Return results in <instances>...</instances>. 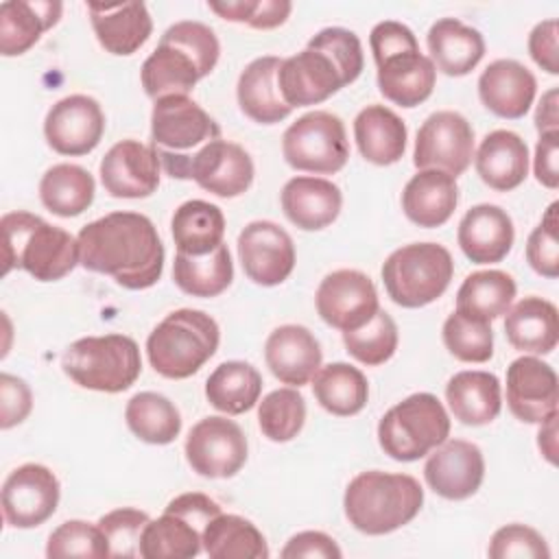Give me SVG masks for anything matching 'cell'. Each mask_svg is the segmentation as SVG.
Wrapping results in <instances>:
<instances>
[{"mask_svg":"<svg viewBox=\"0 0 559 559\" xmlns=\"http://www.w3.org/2000/svg\"><path fill=\"white\" fill-rule=\"evenodd\" d=\"M474 166L491 190H515L528 175V146L518 133L496 129L483 138L474 153Z\"/></svg>","mask_w":559,"mask_h":559,"instance_id":"83f0119b","label":"cell"},{"mask_svg":"<svg viewBox=\"0 0 559 559\" xmlns=\"http://www.w3.org/2000/svg\"><path fill=\"white\" fill-rule=\"evenodd\" d=\"M557 146H559V131L539 133L535 157H533V170H535V179L548 190H557L559 186Z\"/></svg>","mask_w":559,"mask_h":559,"instance_id":"680465c9","label":"cell"},{"mask_svg":"<svg viewBox=\"0 0 559 559\" xmlns=\"http://www.w3.org/2000/svg\"><path fill=\"white\" fill-rule=\"evenodd\" d=\"M282 66L280 57L264 55L245 66L238 76L236 98L240 111L258 124H275L290 116L288 107L277 87V70Z\"/></svg>","mask_w":559,"mask_h":559,"instance_id":"4316f807","label":"cell"},{"mask_svg":"<svg viewBox=\"0 0 559 559\" xmlns=\"http://www.w3.org/2000/svg\"><path fill=\"white\" fill-rule=\"evenodd\" d=\"M557 33H559V22L555 17H550V20L535 24V28L528 35V55L548 74H559Z\"/></svg>","mask_w":559,"mask_h":559,"instance_id":"6f0895ef","label":"cell"},{"mask_svg":"<svg viewBox=\"0 0 559 559\" xmlns=\"http://www.w3.org/2000/svg\"><path fill=\"white\" fill-rule=\"evenodd\" d=\"M474 157V129L459 111L430 114L415 138L413 164L417 170H443L454 179L463 175Z\"/></svg>","mask_w":559,"mask_h":559,"instance_id":"8fae6325","label":"cell"},{"mask_svg":"<svg viewBox=\"0 0 559 559\" xmlns=\"http://www.w3.org/2000/svg\"><path fill=\"white\" fill-rule=\"evenodd\" d=\"M221 57L214 31L194 20L175 22L159 37L157 48L144 59L140 79L148 98L188 94L207 76Z\"/></svg>","mask_w":559,"mask_h":559,"instance_id":"7a4b0ae2","label":"cell"},{"mask_svg":"<svg viewBox=\"0 0 559 559\" xmlns=\"http://www.w3.org/2000/svg\"><path fill=\"white\" fill-rule=\"evenodd\" d=\"M203 550L212 559H266L269 546L258 526L234 513L214 515L201 533Z\"/></svg>","mask_w":559,"mask_h":559,"instance_id":"8d00e7d4","label":"cell"},{"mask_svg":"<svg viewBox=\"0 0 559 559\" xmlns=\"http://www.w3.org/2000/svg\"><path fill=\"white\" fill-rule=\"evenodd\" d=\"M310 382L321 408L336 417H352L360 413L369 400L365 373L349 362L323 365Z\"/></svg>","mask_w":559,"mask_h":559,"instance_id":"f35d334b","label":"cell"},{"mask_svg":"<svg viewBox=\"0 0 559 559\" xmlns=\"http://www.w3.org/2000/svg\"><path fill=\"white\" fill-rule=\"evenodd\" d=\"M57 0H9L0 4V52L17 57L31 50L39 37L61 17Z\"/></svg>","mask_w":559,"mask_h":559,"instance_id":"f546056e","label":"cell"},{"mask_svg":"<svg viewBox=\"0 0 559 559\" xmlns=\"http://www.w3.org/2000/svg\"><path fill=\"white\" fill-rule=\"evenodd\" d=\"M284 559H297V557H306V559H341L343 552L338 548V544L321 533V531H301L297 535H293L286 546L280 552Z\"/></svg>","mask_w":559,"mask_h":559,"instance_id":"9f6ffc18","label":"cell"},{"mask_svg":"<svg viewBox=\"0 0 559 559\" xmlns=\"http://www.w3.org/2000/svg\"><path fill=\"white\" fill-rule=\"evenodd\" d=\"M306 421V400L295 386L275 389L258 406V426L269 441L286 443L295 439Z\"/></svg>","mask_w":559,"mask_h":559,"instance_id":"f6af8a7d","label":"cell"},{"mask_svg":"<svg viewBox=\"0 0 559 559\" xmlns=\"http://www.w3.org/2000/svg\"><path fill=\"white\" fill-rule=\"evenodd\" d=\"M33 408V393L28 384L7 371L0 373V428L9 430L22 424Z\"/></svg>","mask_w":559,"mask_h":559,"instance_id":"11a10c76","label":"cell"},{"mask_svg":"<svg viewBox=\"0 0 559 559\" xmlns=\"http://www.w3.org/2000/svg\"><path fill=\"white\" fill-rule=\"evenodd\" d=\"M293 11V4L288 0H258V7L249 20L247 26L269 31L282 26Z\"/></svg>","mask_w":559,"mask_h":559,"instance_id":"94428289","label":"cell"},{"mask_svg":"<svg viewBox=\"0 0 559 559\" xmlns=\"http://www.w3.org/2000/svg\"><path fill=\"white\" fill-rule=\"evenodd\" d=\"M151 138L157 151L181 153L221 138V127L188 94H173L155 100L151 111Z\"/></svg>","mask_w":559,"mask_h":559,"instance_id":"2e32d148","label":"cell"},{"mask_svg":"<svg viewBox=\"0 0 559 559\" xmlns=\"http://www.w3.org/2000/svg\"><path fill=\"white\" fill-rule=\"evenodd\" d=\"M406 124L384 105H367L354 118V140L360 155L376 166H391L406 151Z\"/></svg>","mask_w":559,"mask_h":559,"instance_id":"836d02e7","label":"cell"},{"mask_svg":"<svg viewBox=\"0 0 559 559\" xmlns=\"http://www.w3.org/2000/svg\"><path fill=\"white\" fill-rule=\"evenodd\" d=\"M317 312L330 328L352 332L362 328L378 310V290L369 275L356 269L328 273L314 295Z\"/></svg>","mask_w":559,"mask_h":559,"instance_id":"4fadbf2b","label":"cell"},{"mask_svg":"<svg viewBox=\"0 0 559 559\" xmlns=\"http://www.w3.org/2000/svg\"><path fill=\"white\" fill-rule=\"evenodd\" d=\"M94 177L76 164H55L39 181V199L44 207L61 218L83 214L94 201Z\"/></svg>","mask_w":559,"mask_h":559,"instance_id":"ab89813d","label":"cell"},{"mask_svg":"<svg viewBox=\"0 0 559 559\" xmlns=\"http://www.w3.org/2000/svg\"><path fill=\"white\" fill-rule=\"evenodd\" d=\"M2 227V275L22 269L39 282L63 280L79 264V240L31 212H7Z\"/></svg>","mask_w":559,"mask_h":559,"instance_id":"3957f363","label":"cell"},{"mask_svg":"<svg viewBox=\"0 0 559 559\" xmlns=\"http://www.w3.org/2000/svg\"><path fill=\"white\" fill-rule=\"evenodd\" d=\"M175 284L192 297H218L234 280V264L227 245L205 255L177 253L173 262Z\"/></svg>","mask_w":559,"mask_h":559,"instance_id":"7bdbcfd3","label":"cell"},{"mask_svg":"<svg viewBox=\"0 0 559 559\" xmlns=\"http://www.w3.org/2000/svg\"><path fill=\"white\" fill-rule=\"evenodd\" d=\"M166 511H173V513H179L183 518H188L190 522H194L197 526L205 528V524L221 513V504L216 500H212L210 496L205 493H199V491H190V493H181L177 498H173L168 504H166Z\"/></svg>","mask_w":559,"mask_h":559,"instance_id":"91938a15","label":"cell"},{"mask_svg":"<svg viewBox=\"0 0 559 559\" xmlns=\"http://www.w3.org/2000/svg\"><path fill=\"white\" fill-rule=\"evenodd\" d=\"M61 485L52 469L39 463L15 467L2 485V515L13 528H35L57 511Z\"/></svg>","mask_w":559,"mask_h":559,"instance_id":"5bb4252c","label":"cell"},{"mask_svg":"<svg viewBox=\"0 0 559 559\" xmlns=\"http://www.w3.org/2000/svg\"><path fill=\"white\" fill-rule=\"evenodd\" d=\"M507 341L528 354H550L559 341L557 306L542 297H524L507 310Z\"/></svg>","mask_w":559,"mask_h":559,"instance_id":"e575fe53","label":"cell"},{"mask_svg":"<svg viewBox=\"0 0 559 559\" xmlns=\"http://www.w3.org/2000/svg\"><path fill=\"white\" fill-rule=\"evenodd\" d=\"M105 133V114L96 98L87 94H70L57 100L44 120L48 146L59 155H87Z\"/></svg>","mask_w":559,"mask_h":559,"instance_id":"9a60e30c","label":"cell"},{"mask_svg":"<svg viewBox=\"0 0 559 559\" xmlns=\"http://www.w3.org/2000/svg\"><path fill=\"white\" fill-rule=\"evenodd\" d=\"M264 360L280 382L299 389L314 378L323 354L319 341L308 328L286 323L269 334L264 343Z\"/></svg>","mask_w":559,"mask_h":559,"instance_id":"7402d4cb","label":"cell"},{"mask_svg":"<svg viewBox=\"0 0 559 559\" xmlns=\"http://www.w3.org/2000/svg\"><path fill=\"white\" fill-rule=\"evenodd\" d=\"M157 155L173 179H194L199 188L221 199L245 194L255 175L249 153L240 144L223 138L210 140L194 155L168 151H157Z\"/></svg>","mask_w":559,"mask_h":559,"instance_id":"9c48e42d","label":"cell"},{"mask_svg":"<svg viewBox=\"0 0 559 559\" xmlns=\"http://www.w3.org/2000/svg\"><path fill=\"white\" fill-rule=\"evenodd\" d=\"M452 275V255L439 242L404 245L382 264L386 295L402 308H424L432 304L448 290Z\"/></svg>","mask_w":559,"mask_h":559,"instance_id":"52a82bcc","label":"cell"},{"mask_svg":"<svg viewBox=\"0 0 559 559\" xmlns=\"http://www.w3.org/2000/svg\"><path fill=\"white\" fill-rule=\"evenodd\" d=\"M87 11L98 44L111 55H133L153 33V20L144 2H90Z\"/></svg>","mask_w":559,"mask_h":559,"instance_id":"d4e9b609","label":"cell"},{"mask_svg":"<svg viewBox=\"0 0 559 559\" xmlns=\"http://www.w3.org/2000/svg\"><path fill=\"white\" fill-rule=\"evenodd\" d=\"M129 430L144 443L166 445L173 443L181 432L179 408L162 393L140 391L124 408Z\"/></svg>","mask_w":559,"mask_h":559,"instance_id":"ee69618b","label":"cell"},{"mask_svg":"<svg viewBox=\"0 0 559 559\" xmlns=\"http://www.w3.org/2000/svg\"><path fill=\"white\" fill-rule=\"evenodd\" d=\"M428 487L445 500H465L474 496L485 478V459L476 443L465 439H445L437 445L424 465Z\"/></svg>","mask_w":559,"mask_h":559,"instance_id":"d6986e66","label":"cell"},{"mask_svg":"<svg viewBox=\"0 0 559 559\" xmlns=\"http://www.w3.org/2000/svg\"><path fill=\"white\" fill-rule=\"evenodd\" d=\"M535 129L539 133H548V131H559V92L557 87H550L535 111Z\"/></svg>","mask_w":559,"mask_h":559,"instance_id":"6125c7cd","label":"cell"},{"mask_svg":"<svg viewBox=\"0 0 559 559\" xmlns=\"http://www.w3.org/2000/svg\"><path fill=\"white\" fill-rule=\"evenodd\" d=\"M515 290V280L504 271L489 269L469 273L456 293V312L480 321H493L507 314Z\"/></svg>","mask_w":559,"mask_h":559,"instance_id":"60d3db41","label":"cell"},{"mask_svg":"<svg viewBox=\"0 0 559 559\" xmlns=\"http://www.w3.org/2000/svg\"><path fill=\"white\" fill-rule=\"evenodd\" d=\"M424 489L408 474H389L380 469L360 472L345 489L343 507L349 524L365 535H386L421 511Z\"/></svg>","mask_w":559,"mask_h":559,"instance_id":"277c9868","label":"cell"},{"mask_svg":"<svg viewBox=\"0 0 559 559\" xmlns=\"http://www.w3.org/2000/svg\"><path fill=\"white\" fill-rule=\"evenodd\" d=\"M435 83L437 70L430 57L421 55L419 50L400 52L378 66L380 94L400 107L421 105L426 98H430Z\"/></svg>","mask_w":559,"mask_h":559,"instance_id":"1f68e13d","label":"cell"},{"mask_svg":"<svg viewBox=\"0 0 559 559\" xmlns=\"http://www.w3.org/2000/svg\"><path fill=\"white\" fill-rule=\"evenodd\" d=\"M210 11L221 15L227 22H238V24H249L258 0H225V2H207Z\"/></svg>","mask_w":559,"mask_h":559,"instance_id":"be15d7a7","label":"cell"},{"mask_svg":"<svg viewBox=\"0 0 559 559\" xmlns=\"http://www.w3.org/2000/svg\"><path fill=\"white\" fill-rule=\"evenodd\" d=\"M61 367L83 389L120 393L140 378L142 356L138 343L127 334L85 336L63 352Z\"/></svg>","mask_w":559,"mask_h":559,"instance_id":"8992f818","label":"cell"},{"mask_svg":"<svg viewBox=\"0 0 559 559\" xmlns=\"http://www.w3.org/2000/svg\"><path fill=\"white\" fill-rule=\"evenodd\" d=\"M459 205L456 179L443 170H417L402 192L406 218L419 227L432 229L450 221Z\"/></svg>","mask_w":559,"mask_h":559,"instance_id":"f1b7e54d","label":"cell"},{"mask_svg":"<svg viewBox=\"0 0 559 559\" xmlns=\"http://www.w3.org/2000/svg\"><path fill=\"white\" fill-rule=\"evenodd\" d=\"M557 207L559 203H550L542 223L531 231L526 240V260L531 269L548 280L559 275V242H557Z\"/></svg>","mask_w":559,"mask_h":559,"instance_id":"816d5d0a","label":"cell"},{"mask_svg":"<svg viewBox=\"0 0 559 559\" xmlns=\"http://www.w3.org/2000/svg\"><path fill=\"white\" fill-rule=\"evenodd\" d=\"M441 336L445 349L461 362H487L493 356V330L489 321L454 310L445 319Z\"/></svg>","mask_w":559,"mask_h":559,"instance_id":"7dc6e473","label":"cell"},{"mask_svg":"<svg viewBox=\"0 0 559 559\" xmlns=\"http://www.w3.org/2000/svg\"><path fill=\"white\" fill-rule=\"evenodd\" d=\"M46 557L48 559H68V557L103 559V557H109V546L98 524H90L83 520H68L50 533L46 544Z\"/></svg>","mask_w":559,"mask_h":559,"instance_id":"c3c4849f","label":"cell"},{"mask_svg":"<svg viewBox=\"0 0 559 559\" xmlns=\"http://www.w3.org/2000/svg\"><path fill=\"white\" fill-rule=\"evenodd\" d=\"M186 461L203 478H231L247 463V437L227 417L212 415L197 421L186 437Z\"/></svg>","mask_w":559,"mask_h":559,"instance_id":"7c38bea8","label":"cell"},{"mask_svg":"<svg viewBox=\"0 0 559 559\" xmlns=\"http://www.w3.org/2000/svg\"><path fill=\"white\" fill-rule=\"evenodd\" d=\"M450 435V417L432 393H413L391 406L378 424V443L393 461L411 463L430 454Z\"/></svg>","mask_w":559,"mask_h":559,"instance_id":"ba28073f","label":"cell"},{"mask_svg":"<svg viewBox=\"0 0 559 559\" xmlns=\"http://www.w3.org/2000/svg\"><path fill=\"white\" fill-rule=\"evenodd\" d=\"M491 559H548L546 539L526 524H507L498 528L487 548Z\"/></svg>","mask_w":559,"mask_h":559,"instance_id":"f5cc1de1","label":"cell"},{"mask_svg":"<svg viewBox=\"0 0 559 559\" xmlns=\"http://www.w3.org/2000/svg\"><path fill=\"white\" fill-rule=\"evenodd\" d=\"M262 393L260 371L245 360L221 362L205 380L207 402L225 415H242L251 411Z\"/></svg>","mask_w":559,"mask_h":559,"instance_id":"74e56055","label":"cell"},{"mask_svg":"<svg viewBox=\"0 0 559 559\" xmlns=\"http://www.w3.org/2000/svg\"><path fill=\"white\" fill-rule=\"evenodd\" d=\"M282 155L295 170L314 175L338 173L349 159L343 120L321 109L304 114L284 131Z\"/></svg>","mask_w":559,"mask_h":559,"instance_id":"30bf717a","label":"cell"},{"mask_svg":"<svg viewBox=\"0 0 559 559\" xmlns=\"http://www.w3.org/2000/svg\"><path fill=\"white\" fill-rule=\"evenodd\" d=\"M557 419H559V413L555 411L552 415H548L542 421V428H539V435H537L539 452L544 454V459L550 465H557Z\"/></svg>","mask_w":559,"mask_h":559,"instance_id":"e7e4bbea","label":"cell"},{"mask_svg":"<svg viewBox=\"0 0 559 559\" xmlns=\"http://www.w3.org/2000/svg\"><path fill=\"white\" fill-rule=\"evenodd\" d=\"M280 201L286 218L304 231L325 229L338 218L343 207L341 188L323 177L288 179L282 188Z\"/></svg>","mask_w":559,"mask_h":559,"instance_id":"484cf974","label":"cell"},{"mask_svg":"<svg viewBox=\"0 0 559 559\" xmlns=\"http://www.w3.org/2000/svg\"><path fill=\"white\" fill-rule=\"evenodd\" d=\"M456 240L467 260L476 264L500 262L515 240L513 221L500 205L478 203L463 214Z\"/></svg>","mask_w":559,"mask_h":559,"instance_id":"603a6c76","label":"cell"},{"mask_svg":"<svg viewBox=\"0 0 559 559\" xmlns=\"http://www.w3.org/2000/svg\"><path fill=\"white\" fill-rule=\"evenodd\" d=\"M430 61L435 70L448 76L469 74L485 57V39L478 28L456 17L437 20L426 35Z\"/></svg>","mask_w":559,"mask_h":559,"instance_id":"4dcf8cb0","label":"cell"},{"mask_svg":"<svg viewBox=\"0 0 559 559\" xmlns=\"http://www.w3.org/2000/svg\"><path fill=\"white\" fill-rule=\"evenodd\" d=\"M170 231L177 253L205 255L223 245L225 214L210 201L190 199L175 210Z\"/></svg>","mask_w":559,"mask_h":559,"instance_id":"d590c367","label":"cell"},{"mask_svg":"<svg viewBox=\"0 0 559 559\" xmlns=\"http://www.w3.org/2000/svg\"><path fill=\"white\" fill-rule=\"evenodd\" d=\"M537 92L533 72L515 59H496L478 76L480 103L498 118H522Z\"/></svg>","mask_w":559,"mask_h":559,"instance_id":"cb8c5ba5","label":"cell"},{"mask_svg":"<svg viewBox=\"0 0 559 559\" xmlns=\"http://www.w3.org/2000/svg\"><path fill=\"white\" fill-rule=\"evenodd\" d=\"M555 369L535 356H520L507 367V406L524 424H542L557 411Z\"/></svg>","mask_w":559,"mask_h":559,"instance_id":"ffe728a7","label":"cell"},{"mask_svg":"<svg viewBox=\"0 0 559 559\" xmlns=\"http://www.w3.org/2000/svg\"><path fill=\"white\" fill-rule=\"evenodd\" d=\"M308 48L328 55L336 63V68L341 70L347 85L354 83L360 76L362 68H365L362 46H360V39L354 31H347V28H341V26L323 28L308 41Z\"/></svg>","mask_w":559,"mask_h":559,"instance_id":"f907efd6","label":"cell"},{"mask_svg":"<svg viewBox=\"0 0 559 559\" xmlns=\"http://www.w3.org/2000/svg\"><path fill=\"white\" fill-rule=\"evenodd\" d=\"M397 325L386 310H378L362 328L343 332L345 352L367 367L386 362L397 349Z\"/></svg>","mask_w":559,"mask_h":559,"instance_id":"bcb514c9","label":"cell"},{"mask_svg":"<svg viewBox=\"0 0 559 559\" xmlns=\"http://www.w3.org/2000/svg\"><path fill=\"white\" fill-rule=\"evenodd\" d=\"M148 520L151 518L146 511H140L133 507H120L105 513L96 524L105 535V542L109 546V557H142L140 542Z\"/></svg>","mask_w":559,"mask_h":559,"instance_id":"681fc988","label":"cell"},{"mask_svg":"<svg viewBox=\"0 0 559 559\" xmlns=\"http://www.w3.org/2000/svg\"><path fill=\"white\" fill-rule=\"evenodd\" d=\"M159 164L155 146L120 140L100 159V183L114 199H146L159 186Z\"/></svg>","mask_w":559,"mask_h":559,"instance_id":"ac0fdd59","label":"cell"},{"mask_svg":"<svg viewBox=\"0 0 559 559\" xmlns=\"http://www.w3.org/2000/svg\"><path fill=\"white\" fill-rule=\"evenodd\" d=\"M79 264L109 275L129 290L157 284L164 271V245L153 221L138 212H111L85 227L79 236Z\"/></svg>","mask_w":559,"mask_h":559,"instance_id":"6da1fadb","label":"cell"},{"mask_svg":"<svg viewBox=\"0 0 559 559\" xmlns=\"http://www.w3.org/2000/svg\"><path fill=\"white\" fill-rule=\"evenodd\" d=\"M218 341V323L207 312L179 308L153 328L146 338V356L155 373L168 380H183L216 354Z\"/></svg>","mask_w":559,"mask_h":559,"instance_id":"5b68a950","label":"cell"},{"mask_svg":"<svg viewBox=\"0 0 559 559\" xmlns=\"http://www.w3.org/2000/svg\"><path fill=\"white\" fill-rule=\"evenodd\" d=\"M203 528L188 518L166 511L157 520H148L142 531L140 555L144 559H192L201 552Z\"/></svg>","mask_w":559,"mask_h":559,"instance_id":"b9f144b4","label":"cell"},{"mask_svg":"<svg viewBox=\"0 0 559 559\" xmlns=\"http://www.w3.org/2000/svg\"><path fill=\"white\" fill-rule=\"evenodd\" d=\"M238 258L245 275L258 286H277L295 269V245L273 221H251L238 234Z\"/></svg>","mask_w":559,"mask_h":559,"instance_id":"e0dca14e","label":"cell"},{"mask_svg":"<svg viewBox=\"0 0 559 559\" xmlns=\"http://www.w3.org/2000/svg\"><path fill=\"white\" fill-rule=\"evenodd\" d=\"M445 400L454 419L461 424H491L502 408L500 380L489 371H459L445 384Z\"/></svg>","mask_w":559,"mask_h":559,"instance_id":"d6a6232c","label":"cell"},{"mask_svg":"<svg viewBox=\"0 0 559 559\" xmlns=\"http://www.w3.org/2000/svg\"><path fill=\"white\" fill-rule=\"evenodd\" d=\"M369 46H371L376 66H380L384 59L395 57V55H400V52L419 50V44H417L415 33H413L406 24L395 22V20L378 22V24L371 28Z\"/></svg>","mask_w":559,"mask_h":559,"instance_id":"db71d44e","label":"cell"},{"mask_svg":"<svg viewBox=\"0 0 559 559\" xmlns=\"http://www.w3.org/2000/svg\"><path fill=\"white\" fill-rule=\"evenodd\" d=\"M345 85L347 83L336 63L328 55L308 46L301 52L282 59L277 70L280 94L293 109L319 105Z\"/></svg>","mask_w":559,"mask_h":559,"instance_id":"44dd1931","label":"cell"}]
</instances>
